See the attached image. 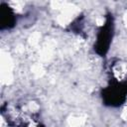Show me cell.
I'll use <instances>...</instances> for the list:
<instances>
[{"label":"cell","instance_id":"6da1fadb","mask_svg":"<svg viewBox=\"0 0 127 127\" xmlns=\"http://www.w3.org/2000/svg\"><path fill=\"white\" fill-rule=\"evenodd\" d=\"M111 33H112V23L109 21L99 31V34L97 37V44H96L97 53L104 55L107 52L110 39H111Z\"/></svg>","mask_w":127,"mask_h":127},{"label":"cell","instance_id":"7a4b0ae2","mask_svg":"<svg viewBox=\"0 0 127 127\" xmlns=\"http://www.w3.org/2000/svg\"><path fill=\"white\" fill-rule=\"evenodd\" d=\"M127 83L125 84H117L116 86H113V87H108L105 89V94H104V97L106 98V101L107 102H113L112 104H115V105H118L120 104V102L122 101V99L124 98V94L127 92Z\"/></svg>","mask_w":127,"mask_h":127},{"label":"cell","instance_id":"3957f363","mask_svg":"<svg viewBox=\"0 0 127 127\" xmlns=\"http://www.w3.org/2000/svg\"><path fill=\"white\" fill-rule=\"evenodd\" d=\"M1 20H2V25L5 27H10L13 25L14 22V16L13 13L11 12L10 8L5 6L2 7L1 9Z\"/></svg>","mask_w":127,"mask_h":127}]
</instances>
